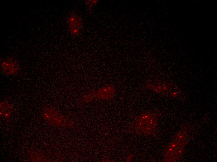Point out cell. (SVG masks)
Segmentation results:
<instances>
[{
    "mask_svg": "<svg viewBox=\"0 0 217 162\" xmlns=\"http://www.w3.org/2000/svg\"><path fill=\"white\" fill-rule=\"evenodd\" d=\"M158 122V118L154 114L142 112L134 117L128 131L132 134L139 135H153L156 131Z\"/></svg>",
    "mask_w": 217,
    "mask_h": 162,
    "instance_id": "obj_1",
    "label": "cell"
},
{
    "mask_svg": "<svg viewBox=\"0 0 217 162\" xmlns=\"http://www.w3.org/2000/svg\"><path fill=\"white\" fill-rule=\"evenodd\" d=\"M185 131L177 132L165 150L163 160L166 162H173L178 160L183 153L186 145Z\"/></svg>",
    "mask_w": 217,
    "mask_h": 162,
    "instance_id": "obj_2",
    "label": "cell"
},
{
    "mask_svg": "<svg viewBox=\"0 0 217 162\" xmlns=\"http://www.w3.org/2000/svg\"><path fill=\"white\" fill-rule=\"evenodd\" d=\"M43 115L45 119L56 125H61L64 123L65 119L55 111L47 109L44 111Z\"/></svg>",
    "mask_w": 217,
    "mask_h": 162,
    "instance_id": "obj_3",
    "label": "cell"
},
{
    "mask_svg": "<svg viewBox=\"0 0 217 162\" xmlns=\"http://www.w3.org/2000/svg\"><path fill=\"white\" fill-rule=\"evenodd\" d=\"M68 23L71 33L75 35L78 34L81 25L80 18L71 16L68 20Z\"/></svg>",
    "mask_w": 217,
    "mask_h": 162,
    "instance_id": "obj_4",
    "label": "cell"
},
{
    "mask_svg": "<svg viewBox=\"0 0 217 162\" xmlns=\"http://www.w3.org/2000/svg\"><path fill=\"white\" fill-rule=\"evenodd\" d=\"M114 92V89L112 87L104 88L98 91L97 97L100 99L105 100L110 99L113 96Z\"/></svg>",
    "mask_w": 217,
    "mask_h": 162,
    "instance_id": "obj_5",
    "label": "cell"
},
{
    "mask_svg": "<svg viewBox=\"0 0 217 162\" xmlns=\"http://www.w3.org/2000/svg\"><path fill=\"white\" fill-rule=\"evenodd\" d=\"M2 66L3 71L9 74H14L17 70L15 63L12 61L4 62Z\"/></svg>",
    "mask_w": 217,
    "mask_h": 162,
    "instance_id": "obj_6",
    "label": "cell"
}]
</instances>
